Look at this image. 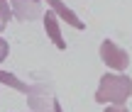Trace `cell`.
Segmentation results:
<instances>
[{
    "label": "cell",
    "mask_w": 132,
    "mask_h": 112,
    "mask_svg": "<svg viewBox=\"0 0 132 112\" xmlns=\"http://www.w3.org/2000/svg\"><path fill=\"white\" fill-rule=\"evenodd\" d=\"M42 20H44V29H47V37L54 42V46L56 49H66V42H64V37H61V29H59V17L52 12V10H47V12L42 15Z\"/></svg>",
    "instance_id": "cell-5"
},
{
    "label": "cell",
    "mask_w": 132,
    "mask_h": 112,
    "mask_svg": "<svg viewBox=\"0 0 132 112\" xmlns=\"http://www.w3.org/2000/svg\"><path fill=\"white\" fill-rule=\"evenodd\" d=\"M12 15L17 20H34V17H39V7H37V3L34 0H12Z\"/></svg>",
    "instance_id": "cell-6"
},
{
    "label": "cell",
    "mask_w": 132,
    "mask_h": 112,
    "mask_svg": "<svg viewBox=\"0 0 132 112\" xmlns=\"http://www.w3.org/2000/svg\"><path fill=\"white\" fill-rule=\"evenodd\" d=\"M100 61H103L108 68L120 71V73H122V71L130 66V54L125 51V49H120L115 42L105 39V42L100 44Z\"/></svg>",
    "instance_id": "cell-2"
},
{
    "label": "cell",
    "mask_w": 132,
    "mask_h": 112,
    "mask_svg": "<svg viewBox=\"0 0 132 112\" xmlns=\"http://www.w3.org/2000/svg\"><path fill=\"white\" fill-rule=\"evenodd\" d=\"M0 83H3V85H10V88L20 90V93H29V85L24 83V80H20L17 76H12V73H5V71H0Z\"/></svg>",
    "instance_id": "cell-7"
},
{
    "label": "cell",
    "mask_w": 132,
    "mask_h": 112,
    "mask_svg": "<svg viewBox=\"0 0 132 112\" xmlns=\"http://www.w3.org/2000/svg\"><path fill=\"white\" fill-rule=\"evenodd\" d=\"M7 54H10V44L5 42L3 37H0V63H3V61L7 59Z\"/></svg>",
    "instance_id": "cell-9"
},
{
    "label": "cell",
    "mask_w": 132,
    "mask_h": 112,
    "mask_svg": "<svg viewBox=\"0 0 132 112\" xmlns=\"http://www.w3.org/2000/svg\"><path fill=\"white\" fill-rule=\"evenodd\" d=\"M47 5H49V10H52L56 17H61L66 24H71L73 29H86V24H83V20L78 17V15L73 12L71 7H66L64 5V0H47Z\"/></svg>",
    "instance_id": "cell-3"
},
{
    "label": "cell",
    "mask_w": 132,
    "mask_h": 112,
    "mask_svg": "<svg viewBox=\"0 0 132 112\" xmlns=\"http://www.w3.org/2000/svg\"><path fill=\"white\" fill-rule=\"evenodd\" d=\"M52 110H54V112H64V110H61V102H59L56 98L52 100Z\"/></svg>",
    "instance_id": "cell-11"
},
{
    "label": "cell",
    "mask_w": 132,
    "mask_h": 112,
    "mask_svg": "<svg viewBox=\"0 0 132 112\" xmlns=\"http://www.w3.org/2000/svg\"><path fill=\"white\" fill-rule=\"evenodd\" d=\"M105 112H130V110L125 107V105H110V107L105 110Z\"/></svg>",
    "instance_id": "cell-10"
},
{
    "label": "cell",
    "mask_w": 132,
    "mask_h": 112,
    "mask_svg": "<svg viewBox=\"0 0 132 112\" xmlns=\"http://www.w3.org/2000/svg\"><path fill=\"white\" fill-rule=\"evenodd\" d=\"M10 17H12V7H10L7 0H0V32L5 29V24L10 22Z\"/></svg>",
    "instance_id": "cell-8"
},
{
    "label": "cell",
    "mask_w": 132,
    "mask_h": 112,
    "mask_svg": "<svg viewBox=\"0 0 132 112\" xmlns=\"http://www.w3.org/2000/svg\"><path fill=\"white\" fill-rule=\"evenodd\" d=\"M132 95V80L130 76L115 73V76H103L95 90V102L100 105H125Z\"/></svg>",
    "instance_id": "cell-1"
},
{
    "label": "cell",
    "mask_w": 132,
    "mask_h": 112,
    "mask_svg": "<svg viewBox=\"0 0 132 112\" xmlns=\"http://www.w3.org/2000/svg\"><path fill=\"white\" fill-rule=\"evenodd\" d=\"M27 95H29L27 102H29V110H32V112H49L54 95H49L47 88H42V85H37V88H29Z\"/></svg>",
    "instance_id": "cell-4"
}]
</instances>
